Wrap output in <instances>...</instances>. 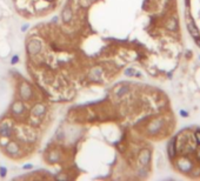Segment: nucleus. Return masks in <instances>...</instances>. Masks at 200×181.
<instances>
[{
  "instance_id": "obj_9",
  "label": "nucleus",
  "mask_w": 200,
  "mask_h": 181,
  "mask_svg": "<svg viewBox=\"0 0 200 181\" xmlns=\"http://www.w3.org/2000/svg\"><path fill=\"white\" fill-rule=\"evenodd\" d=\"M186 24H187V28H188V31H190V34L192 35V37H193V39H194L195 41L200 40V33H199V31H198V28L195 27L193 20H192V19H190V18H187V20H186Z\"/></svg>"
},
{
  "instance_id": "obj_22",
  "label": "nucleus",
  "mask_w": 200,
  "mask_h": 181,
  "mask_svg": "<svg viewBox=\"0 0 200 181\" xmlns=\"http://www.w3.org/2000/svg\"><path fill=\"white\" fill-rule=\"evenodd\" d=\"M181 115H183V117H187V112H184V111H181Z\"/></svg>"
},
{
  "instance_id": "obj_24",
  "label": "nucleus",
  "mask_w": 200,
  "mask_h": 181,
  "mask_svg": "<svg viewBox=\"0 0 200 181\" xmlns=\"http://www.w3.org/2000/svg\"><path fill=\"white\" fill-rule=\"evenodd\" d=\"M198 158H199V159H200V149H199V151H198Z\"/></svg>"
},
{
  "instance_id": "obj_7",
  "label": "nucleus",
  "mask_w": 200,
  "mask_h": 181,
  "mask_svg": "<svg viewBox=\"0 0 200 181\" xmlns=\"http://www.w3.org/2000/svg\"><path fill=\"white\" fill-rule=\"evenodd\" d=\"M73 18H74V12H73V8L72 6L67 4V5L64 7L63 12H61V19H63L64 24H71L73 21Z\"/></svg>"
},
{
  "instance_id": "obj_16",
  "label": "nucleus",
  "mask_w": 200,
  "mask_h": 181,
  "mask_svg": "<svg viewBox=\"0 0 200 181\" xmlns=\"http://www.w3.org/2000/svg\"><path fill=\"white\" fill-rule=\"evenodd\" d=\"M125 74L126 75H137L138 73L134 71V69H132V68H127L126 71H125Z\"/></svg>"
},
{
  "instance_id": "obj_21",
  "label": "nucleus",
  "mask_w": 200,
  "mask_h": 181,
  "mask_svg": "<svg viewBox=\"0 0 200 181\" xmlns=\"http://www.w3.org/2000/svg\"><path fill=\"white\" fill-rule=\"evenodd\" d=\"M26 28H28V24H26V25H24V26L21 27V31H22V32H24V31H25V30H26Z\"/></svg>"
},
{
  "instance_id": "obj_1",
  "label": "nucleus",
  "mask_w": 200,
  "mask_h": 181,
  "mask_svg": "<svg viewBox=\"0 0 200 181\" xmlns=\"http://www.w3.org/2000/svg\"><path fill=\"white\" fill-rule=\"evenodd\" d=\"M42 41L39 38H32L27 41L26 45V51L27 54H30L31 57H36L42 52Z\"/></svg>"
},
{
  "instance_id": "obj_23",
  "label": "nucleus",
  "mask_w": 200,
  "mask_h": 181,
  "mask_svg": "<svg viewBox=\"0 0 200 181\" xmlns=\"http://www.w3.org/2000/svg\"><path fill=\"white\" fill-rule=\"evenodd\" d=\"M24 168H25V169H27V168H32V165H25L24 166Z\"/></svg>"
},
{
  "instance_id": "obj_5",
  "label": "nucleus",
  "mask_w": 200,
  "mask_h": 181,
  "mask_svg": "<svg viewBox=\"0 0 200 181\" xmlns=\"http://www.w3.org/2000/svg\"><path fill=\"white\" fill-rule=\"evenodd\" d=\"M26 112V106H25V104L22 100H17L12 104V106H11V113H12V115L13 117H21L24 113Z\"/></svg>"
},
{
  "instance_id": "obj_10",
  "label": "nucleus",
  "mask_w": 200,
  "mask_h": 181,
  "mask_svg": "<svg viewBox=\"0 0 200 181\" xmlns=\"http://www.w3.org/2000/svg\"><path fill=\"white\" fill-rule=\"evenodd\" d=\"M102 74H104V69L101 68V67H93V68L91 69L88 78L92 81H99L102 78Z\"/></svg>"
},
{
  "instance_id": "obj_14",
  "label": "nucleus",
  "mask_w": 200,
  "mask_h": 181,
  "mask_svg": "<svg viewBox=\"0 0 200 181\" xmlns=\"http://www.w3.org/2000/svg\"><path fill=\"white\" fill-rule=\"evenodd\" d=\"M169 158H173L175 155V144H174V140H172L171 142L169 144Z\"/></svg>"
},
{
  "instance_id": "obj_19",
  "label": "nucleus",
  "mask_w": 200,
  "mask_h": 181,
  "mask_svg": "<svg viewBox=\"0 0 200 181\" xmlns=\"http://www.w3.org/2000/svg\"><path fill=\"white\" fill-rule=\"evenodd\" d=\"M195 139H197L198 144H200V131H197V132H195Z\"/></svg>"
},
{
  "instance_id": "obj_6",
  "label": "nucleus",
  "mask_w": 200,
  "mask_h": 181,
  "mask_svg": "<svg viewBox=\"0 0 200 181\" xmlns=\"http://www.w3.org/2000/svg\"><path fill=\"white\" fill-rule=\"evenodd\" d=\"M5 152L11 156H18L20 154V146L16 141H8L5 144Z\"/></svg>"
},
{
  "instance_id": "obj_4",
  "label": "nucleus",
  "mask_w": 200,
  "mask_h": 181,
  "mask_svg": "<svg viewBox=\"0 0 200 181\" xmlns=\"http://www.w3.org/2000/svg\"><path fill=\"white\" fill-rule=\"evenodd\" d=\"M47 112V108L46 106L44 105V104H40V102H38L36 105H33V107L31 108V117L32 118H38V119H42V118L45 117V114Z\"/></svg>"
},
{
  "instance_id": "obj_12",
  "label": "nucleus",
  "mask_w": 200,
  "mask_h": 181,
  "mask_svg": "<svg viewBox=\"0 0 200 181\" xmlns=\"http://www.w3.org/2000/svg\"><path fill=\"white\" fill-rule=\"evenodd\" d=\"M178 167L181 172H190L192 169V164L187 159H180L178 161Z\"/></svg>"
},
{
  "instance_id": "obj_18",
  "label": "nucleus",
  "mask_w": 200,
  "mask_h": 181,
  "mask_svg": "<svg viewBox=\"0 0 200 181\" xmlns=\"http://www.w3.org/2000/svg\"><path fill=\"white\" fill-rule=\"evenodd\" d=\"M0 176H1V178H5L6 176V168L5 167H0Z\"/></svg>"
},
{
  "instance_id": "obj_15",
  "label": "nucleus",
  "mask_w": 200,
  "mask_h": 181,
  "mask_svg": "<svg viewBox=\"0 0 200 181\" xmlns=\"http://www.w3.org/2000/svg\"><path fill=\"white\" fill-rule=\"evenodd\" d=\"M177 21L174 20V19H169V21H167V24H166V28L167 30H169V31H174V30H177Z\"/></svg>"
},
{
  "instance_id": "obj_13",
  "label": "nucleus",
  "mask_w": 200,
  "mask_h": 181,
  "mask_svg": "<svg viewBox=\"0 0 200 181\" xmlns=\"http://www.w3.org/2000/svg\"><path fill=\"white\" fill-rule=\"evenodd\" d=\"M128 90H130V88H128L127 86H119V87L114 90V94H116V96H118V98H121V96L125 95Z\"/></svg>"
},
{
  "instance_id": "obj_17",
  "label": "nucleus",
  "mask_w": 200,
  "mask_h": 181,
  "mask_svg": "<svg viewBox=\"0 0 200 181\" xmlns=\"http://www.w3.org/2000/svg\"><path fill=\"white\" fill-rule=\"evenodd\" d=\"M17 63H19V57H18V55H14V57L12 58V60H11V64L16 65Z\"/></svg>"
},
{
  "instance_id": "obj_8",
  "label": "nucleus",
  "mask_w": 200,
  "mask_h": 181,
  "mask_svg": "<svg viewBox=\"0 0 200 181\" xmlns=\"http://www.w3.org/2000/svg\"><path fill=\"white\" fill-rule=\"evenodd\" d=\"M150 160H151V152L148 151V149H142L141 152L139 153V156H138V164L140 167H146L148 165V162H150Z\"/></svg>"
},
{
  "instance_id": "obj_20",
  "label": "nucleus",
  "mask_w": 200,
  "mask_h": 181,
  "mask_svg": "<svg viewBox=\"0 0 200 181\" xmlns=\"http://www.w3.org/2000/svg\"><path fill=\"white\" fill-rule=\"evenodd\" d=\"M55 178H57V179H67V176L66 175H57Z\"/></svg>"
},
{
  "instance_id": "obj_3",
  "label": "nucleus",
  "mask_w": 200,
  "mask_h": 181,
  "mask_svg": "<svg viewBox=\"0 0 200 181\" xmlns=\"http://www.w3.org/2000/svg\"><path fill=\"white\" fill-rule=\"evenodd\" d=\"M13 133H14V127H13V123H11L10 120H5V121L0 123V139H8L12 137Z\"/></svg>"
},
{
  "instance_id": "obj_11",
  "label": "nucleus",
  "mask_w": 200,
  "mask_h": 181,
  "mask_svg": "<svg viewBox=\"0 0 200 181\" xmlns=\"http://www.w3.org/2000/svg\"><path fill=\"white\" fill-rule=\"evenodd\" d=\"M46 160L50 164H57V162H59L61 160V153L59 151H57V149H52L51 152H48Z\"/></svg>"
},
{
  "instance_id": "obj_2",
  "label": "nucleus",
  "mask_w": 200,
  "mask_h": 181,
  "mask_svg": "<svg viewBox=\"0 0 200 181\" xmlns=\"http://www.w3.org/2000/svg\"><path fill=\"white\" fill-rule=\"evenodd\" d=\"M33 90H32L31 85L26 82V81H22L19 85V98H20L22 101H31L33 99Z\"/></svg>"
}]
</instances>
